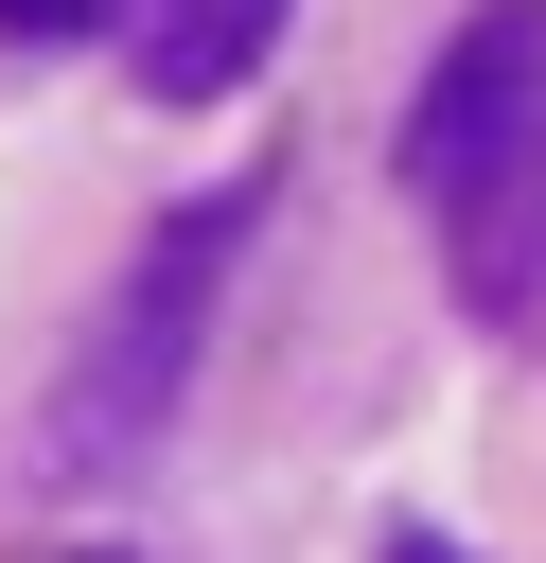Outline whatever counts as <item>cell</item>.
Instances as JSON below:
<instances>
[{"label":"cell","mask_w":546,"mask_h":563,"mask_svg":"<svg viewBox=\"0 0 546 563\" xmlns=\"http://www.w3.org/2000/svg\"><path fill=\"white\" fill-rule=\"evenodd\" d=\"M247 229H264V194L229 176V194H194V211H159V246L123 264V317L88 334V369L53 387V475H123L159 422H176V387H194V334H211V299H229V264H247Z\"/></svg>","instance_id":"6da1fadb"},{"label":"cell","mask_w":546,"mask_h":563,"mask_svg":"<svg viewBox=\"0 0 546 563\" xmlns=\"http://www.w3.org/2000/svg\"><path fill=\"white\" fill-rule=\"evenodd\" d=\"M528 141H546V0H476L440 35V70L405 88V194H423V229L458 194H493Z\"/></svg>","instance_id":"7a4b0ae2"},{"label":"cell","mask_w":546,"mask_h":563,"mask_svg":"<svg viewBox=\"0 0 546 563\" xmlns=\"http://www.w3.org/2000/svg\"><path fill=\"white\" fill-rule=\"evenodd\" d=\"M264 35H282V0H159L123 70H141V106H229L264 70Z\"/></svg>","instance_id":"3957f363"},{"label":"cell","mask_w":546,"mask_h":563,"mask_svg":"<svg viewBox=\"0 0 546 563\" xmlns=\"http://www.w3.org/2000/svg\"><path fill=\"white\" fill-rule=\"evenodd\" d=\"M123 0H0V53H70V35H106Z\"/></svg>","instance_id":"277c9868"},{"label":"cell","mask_w":546,"mask_h":563,"mask_svg":"<svg viewBox=\"0 0 546 563\" xmlns=\"http://www.w3.org/2000/svg\"><path fill=\"white\" fill-rule=\"evenodd\" d=\"M387 563H476V545H440V528H405V545H387Z\"/></svg>","instance_id":"5b68a950"},{"label":"cell","mask_w":546,"mask_h":563,"mask_svg":"<svg viewBox=\"0 0 546 563\" xmlns=\"http://www.w3.org/2000/svg\"><path fill=\"white\" fill-rule=\"evenodd\" d=\"M88 563H123V545H88Z\"/></svg>","instance_id":"8992f818"}]
</instances>
